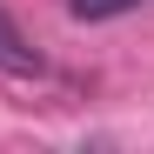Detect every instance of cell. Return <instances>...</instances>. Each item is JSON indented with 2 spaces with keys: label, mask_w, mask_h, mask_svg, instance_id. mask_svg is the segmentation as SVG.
I'll return each mask as SVG.
<instances>
[{
  "label": "cell",
  "mask_w": 154,
  "mask_h": 154,
  "mask_svg": "<svg viewBox=\"0 0 154 154\" xmlns=\"http://www.w3.org/2000/svg\"><path fill=\"white\" fill-rule=\"evenodd\" d=\"M40 67H47V60H40V47L7 20V7H0V74H20V81H27V74H40Z\"/></svg>",
  "instance_id": "6da1fadb"
},
{
  "label": "cell",
  "mask_w": 154,
  "mask_h": 154,
  "mask_svg": "<svg viewBox=\"0 0 154 154\" xmlns=\"http://www.w3.org/2000/svg\"><path fill=\"white\" fill-rule=\"evenodd\" d=\"M141 0H67L74 20H114V14H134Z\"/></svg>",
  "instance_id": "7a4b0ae2"
}]
</instances>
